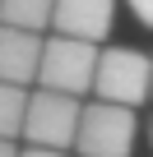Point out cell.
Here are the masks:
<instances>
[{"instance_id": "obj_1", "label": "cell", "mask_w": 153, "mask_h": 157, "mask_svg": "<svg viewBox=\"0 0 153 157\" xmlns=\"http://www.w3.org/2000/svg\"><path fill=\"white\" fill-rule=\"evenodd\" d=\"M93 93H98L102 102L139 106L144 97H153V60H148L144 51H130V46H111V51H98Z\"/></svg>"}, {"instance_id": "obj_2", "label": "cell", "mask_w": 153, "mask_h": 157, "mask_svg": "<svg viewBox=\"0 0 153 157\" xmlns=\"http://www.w3.org/2000/svg\"><path fill=\"white\" fill-rule=\"evenodd\" d=\"M79 97L74 93H56V88H37L28 93V116H23V139L37 148H74L79 139Z\"/></svg>"}, {"instance_id": "obj_3", "label": "cell", "mask_w": 153, "mask_h": 157, "mask_svg": "<svg viewBox=\"0 0 153 157\" xmlns=\"http://www.w3.org/2000/svg\"><path fill=\"white\" fill-rule=\"evenodd\" d=\"M93 74H98V46H93V42L56 33V37L42 46V69H37V83H42V88L84 97V93L93 88Z\"/></svg>"}, {"instance_id": "obj_4", "label": "cell", "mask_w": 153, "mask_h": 157, "mask_svg": "<svg viewBox=\"0 0 153 157\" xmlns=\"http://www.w3.org/2000/svg\"><path fill=\"white\" fill-rule=\"evenodd\" d=\"M135 106H121V102H93L84 106L79 116V157H130V143H135Z\"/></svg>"}, {"instance_id": "obj_5", "label": "cell", "mask_w": 153, "mask_h": 157, "mask_svg": "<svg viewBox=\"0 0 153 157\" xmlns=\"http://www.w3.org/2000/svg\"><path fill=\"white\" fill-rule=\"evenodd\" d=\"M116 23V0H56L51 10V28L65 37H84V42H102Z\"/></svg>"}, {"instance_id": "obj_6", "label": "cell", "mask_w": 153, "mask_h": 157, "mask_svg": "<svg viewBox=\"0 0 153 157\" xmlns=\"http://www.w3.org/2000/svg\"><path fill=\"white\" fill-rule=\"evenodd\" d=\"M42 37L33 28H10L0 23V78L5 83H37V69H42Z\"/></svg>"}, {"instance_id": "obj_7", "label": "cell", "mask_w": 153, "mask_h": 157, "mask_svg": "<svg viewBox=\"0 0 153 157\" xmlns=\"http://www.w3.org/2000/svg\"><path fill=\"white\" fill-rule=\"evenodd\" d=\"M51 10H56V0H0V23L42 33L51 23Z\"/></svg>"}, {"instance_id": "obj_8", "label": "cell", "mask_w": 153, "mask_h": 157, "mask_svg": "<svg viewBox=\"0 0 153 157\" xmlns=\"http://www.w3.org/2000/svg\"><path fill=\"white\" fill-rule=\"evenodd\" d=\"M23 116H28V88L0 78V139H19L23 134Z\"/></svg>"}, {"instance_id": "obj_9", "label": "cell", "mask_w": 153, "mask_h": 157, "mask_svg": "<svg viewBox=\"0 0 153 157\" xmlns=\"http://www.w3.org/2000/svg\"><path fill=\"white\" fill-rule=\"evenodd\" d=\"M125 5L135 10V19H139L144 28H153V0H125Z\"/></svg>"}, {"instance_id": "obj_10", "label": "cell", "mask_w": 153, "mask_h": 157, "mask_svg": "<svg viewBox=\"0 0 153 157\" xmlns=\"http://www.w3.org/2000/svg\"><path fill=\"white\" fill-rule=\"evenodd\" d=\"M19 157H65V148H37V143H33V148L19 152Z\"/></svg>"}, {"instance_id": "obj_11", "label": "cell", "mask_w": 153, "mask_h": 157, "mask_svg": "<svg viewBox=\"0 0 153 157\" xmlns=\"http://www.w3.org/2000/svg\"><path fill=\"white\" fill-rule=\"evenodd\" d=\"M0 157H19L14 152V139H0Z\"/></svg>"}, {"instance_id": "obj_12", "label": "cell", "mask_w": 153, "mask_h": 157, "mask_svg": "<svg viewBox=\"0 0 153 157\" xmlns=\"http://www.w3.org/2000/svg\"><path fill=\"white\" fill-rule=\"evenodd\" d=\"M148 143H153V120H148Z\"/></svg>"}]
</instances>
